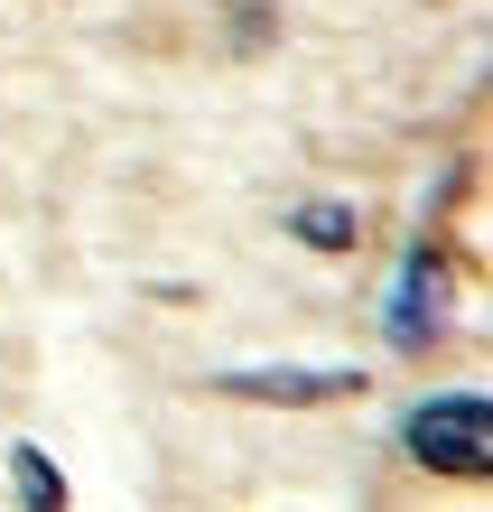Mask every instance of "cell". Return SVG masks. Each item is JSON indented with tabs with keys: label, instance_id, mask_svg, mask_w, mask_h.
<instances>
[{
	"label": "cell",
	"instance_id": "3",
	"mask_svg": "<svg viewBox=\"0 0 493 512\" xmlns=\"http://www.w3.org/2000/svg\"><path fill=\"white\" fill-rule=\"evenodd\" d=\"M224 391H242V401H335V391H354V373H233Z\"/></svg>",
	"mask_w": 493,
	"mask_h": 512
},
{
	"label": "cell",
	"instance_id": "4",
	"mask_svg": "<svg viewBox=\"0 0 493 512\" xmlns=\"http://www.w3.org/2000/svg\"><path fill=\"white\" fill-rule=\"evenodd\" d=\"M10 466H19V494H28V503H38V512H56V503H66V475H56V466L38 457V447H19V457H10Z\"/></svg>",
	"mask_w": 493,
	"mask_h": 512
},
{
	"label": "cell",
	"instance_id": "2",
	"mask_svg": "<svg viewBox=\"0 0 493 512\" xmlns=\"http://www.w3.org/2000/svg\"><path fill=\"white\" fill-rule=\"evenodd\" d=\"M428 317H438V261L410 252V270H400V298H391V336H400V345H419V336H428Z\"/></svg>",
	"mask_w": 493,
	"mask_h": 512
},
{
	"label": "cell",
	"instance_id": "1",
	"mask_svg": "<svg viewBox=\"0 0 493 512\" xmlns=\"http://www.w3.org/2000/svg\"><path fill=\"white\" fill-rule=\"evenodd\" d=\"M410 457L438 475H484L493 466V401L484 391H456V401L410 410Z\"/></svg>",
	"mask_w": 493,
	"mask_h": 512
},
{
	"label": "cell",
	"instance_id": "5",
	"mask_svg": "<svg viewBox=\"0 0 493 512\" xmlns=\"http://www.w3.org/2000/svg\"><path fill=\"white\" fill-rule=\"evenodd\" d=\"M289 224L307 233V243H326V252H345V243H354V215H345V205H298Z\"/></svg>",
	"mask_w": 493,
	"mask_h": 512
}]
</instances>
